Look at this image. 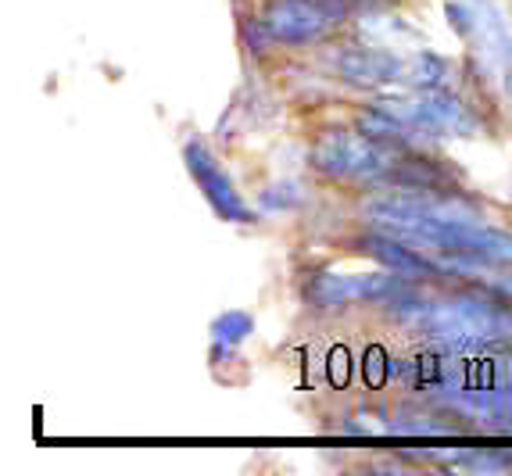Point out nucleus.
<instances>
[{
	"mask_svg": "<svg viewBox=\"0 0 512 476\" xmlns=\"http://www.w3.org/2000/svg\"><path fill=\"white\" fill-rule=\"evenodd\" d=\"M412 319L448 348H480L512 337V305L491 294H455L448 301H412Z\"/></svg>",
	"mask_w": 512,
	"mask_h": 476,
	"instance_id": "f257e3e1",
	"label": "nucleus"
},
{
	"mask_svg": "<svg viewBox=\"0 0 512 476\" xmlns=\"http://www.w3.org/2000/svg\"><path fill=\"white\" fill-rule=\"evenodd\" d=\"M405 154V144H387L369 133L326 129L312 144V169L326 179L348 183H387Z\"/></svg>",
	"mask_w": 512,
	"mask_h": 476,
	"instance_id": "f03ea898",
	"label": "nucleus"
},
{
	"mask_svg": "<svg viewBox=\"0 0 512 476\" xmlns=\"http://www.w3.org/2000/svg\"><path fill=\"white\" fill-rule=\"evenodd\" d=\"M348 18V0H265L262 29L269 40L308 43L326 36Z\"/></svg>",
	"mask_w": 512,
	"mask_h": 476,
	"instance_id": "7ed1b4c3",
	"label": "nucleus"
},
{
	"mask_svg": "<svg viewBox=\"0 0 512 476\" xmlns=\"http://www.w3.org/2000/svg\"><path fill=\"white\" fill-rule=\"evenodd\" d=\"M409 294L405 276L394 272H369V276H341V272H316L305 283V301L312 308H341L351 301H398Z\"/></svg>",
	"mask_w": 512,
	"mask_h": 476,
	"instance_id": "20e7f679",
	"label": "nucleus"
},
{
	"mask_svg": "<svg viewBox=\"0 0 512 476\" xmlns=\"http://www.w3.org/2000/svg\"><path fill=\"white\" fill-rule=\"evenodd\" d=\"M183 162H187V172L194 176L197 190L205 194V201L212 204V212L222 222H255V212L233 190V179L222 172V165L215 162V154L201 140H187L183 144Z\"/></svg>",
	"mask_w": 512,
	"mask_h": 476,
	"instance_id": "39448f33",
	"label": "nucleus"
},
{
	"mask_svg": "<svg viewBox=\"0 0 512 476\" xmlns=\"http://www.w3.org/2000/svg\"><path fill=\"white\" fill-rule=\"evenodd\" d=\"M409 54L380 51V47H344L337 54V72L355 86H391L405 83Z\"/></svg>",
	"mask_w": 512,
	"mask_h": 476,
	"instance_id": "423d86ee",
	"label": "nucleus"
},
{
	"mask_svg": "<svg viewBox=\"0 0 512 476\" xmlns=\"http://www.w3.org/2000/svg\"><path fill=\"white\" fill-rule=\"evenodd\" d=\"M355 247H359L362 255L376 258L387 272L405 276V280H423V276H437V272H441V265H437L434 258H423L419 251L405 247L402 237H394V233H387V230L366 233V237L355 240Z\"/></svg>",
	"mask_w": 512,
	"mask_h": 476,
	"instance_id": "0eeeda50",
	"label": "nucleus"
},
{
	"mask_svg": "<svg viewBox=\"0 0 512 476\" xmlns=\"http://www.w3.org/2000/svg\"><path fill=\"white\" fill-rule=\"evenodd\" d=\"M251 333H255V319L248 312H222L212 323V358H226Z\"/></svg>",
	"mask_w": 512,
	"mask_h": 476,
	"instance_id": "6e6552de",
	"label": "nucleus"
},
{
	"mask_svg": "<svg viewBox=\"0 0 512 476\" xmlns=\"http://www.w3.org/2000/svg\"><path fill=\"white\" fill-rule=\"evenodd\" d=\"M298 187H294V183H283L280 187V194H265L262 201L269 204V208H291L294 201H298Z\"/></svg>",
	"mask_w": 512,
	"mask_h": 476,
	"instance_id": "1a4fd4ad",
	"label": "nucleus"
}]
</instances>
